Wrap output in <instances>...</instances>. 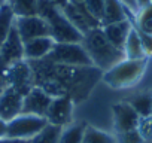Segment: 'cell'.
I'll list each match as a JSON object with an SVG mask.
<instances>
[{
  "instance_id": "obj_35",
  "label": "cell",
  "mask_w": 152,
  "mask_h": 143,
  "mask_svg": "<svg viewBox=\"0 0 152 143\" xmlns=\"http://www.w3.org/2000/svg\"><path fill=\"white\" fill-rule=\"evenodd\" d=\"M136 3H137V6L140 9V8H145V6L151 5V0H136Z\"/></svg>"
},
{
  "instance_id": "obj_20",
  "label": "cell",
  "mask_w": 152,
  "mask_h": 143,
  "mask_svg": "<svg viewBox=\"0 0 152 143\" xmlns=\"http://www.w3.org/2000/svg\"><path fill=\"white\" fill-rule=\"evenodd\" d=\"M15 26V14L9 3L0 8V46L6 40L12 27Z\"/></svg>"
},
{
  "instance_id": "obj_6",
  "label": "cell",
  "mask_w": 152,
  "mask_h": 143,
  "mask_svg": "<svg viewBox=\"0 0 152 143\" xmlns=\"http://www.w3.org/2000/svg\"><path fill=\"white\" fill-rule=\"evenodd\" d=\"M48 124L45 116L21 113L12 121L6 122V136L14 139L31 140Z\"/></svg>"
},
{
  "instance_id": "obj_34",
  "label": "cell",
  "mask_w": 152,
  "mask_h": 143,
  "mask_svg": "<svg viewBox=\"0 0 152 143\" xmlns=\"http://www.w3.org/2000/svg\"><path fill=\"white\" fill-rule=\"evenodd\" d=\"M6 136V122L3 119H0V137Z\"/></svg>"
},
{
  "instance_id": "obj_10",
  "label": "cell",
  "mask_w": 152,
  "mask_h": 143,
  "mask_svg": "<svg viewBox=\"0 0 152 143\" xmlns=\"http://www.w3.org/2000/svg\"><path fill=\"white\" fill-rule=\"evenodd\" d=\"M73 100L70 97L66 96H60V97H52V101L46 110V121L49 124L54 125H60V127H66L67 124H70L72 119V112H73Z\"/></svg>"
},
{
  "instance_id": "obj_33",
  "label": "cell",
  "mask_w": 152,
  "mask_h": 143,
  "mask_svg": "<svg viewBox=\"0 0 152 143\" xmlns=\"http://www.w3.org/2000/svg\"><path fill=\"white\" fill-rule=\"evenodd\" d=\"M51 2H52L55 6H58V8L61 9V8H64V6L70 2V0H51Z\"/></svg>"
},
{
  "instance_id": "obj_16",
  "label": "cell",
  "mask_w": 152,
  "mask_h": 143,
  "mask_svg": "<svg viewBox=\"0 0 152 143\" xmlns=\"http://www.w3.org/2000/svg\"><path fill=\"white\" fill-rule=\"evenodd\" d=\"M134 26L131 24L130 20H124V21H119V23H113V24H107V26H103L102 30L104 33V36L107 37V40L116 46L118 49H122L124 51V45L127 42V37L131 31Z\"/></svg>"
},
{
  "instance_id": "obj_18",
  "label": "cell",
  "mask_w": 152,
  "mask_h": 143,
  "mask_svg": "<svg viewBox=\"0 0 152 143\" xmlns=\"http://www.w3.org/2000/svg\"><path fill=\"white\" fill-rule=\"evenodd\" d=\"M124 54H125V58H128V60H143V58H146L143 46H142V40H140V36H139V31H137L136 27L131 28V31L127 37V42L124 45Z\"/></svg>"
},
{
  "instance_id": "obj_12",
  "label": "cell",
  "mask_w": 152,
  "mask_h": 143,
  "mask_svg": "<svg viewBox=\"0 0 152 143\" xmlns=\"http://www.w3.org/2000/svg\"><path fill=\"white\" fill-rule=\"evenodd\" d=\"M112 112H113V125L118 134L137 130L140 116L130 103H116L112 107Z\"/></svg>"
},
{
  "instance_id": "obj_29",
  "label": "cell",
  "mask_w": 152,
  "mask_h": 143,
  "mask_svg": "<svg viewBox=\"0 0 152 143\" xmlns=\"http://www.w3.org/2000/svg\"><path fill=\"white\" fill-rule=\"evenodd\" d=\"M8 67L5 64V61L0 58V96H2V93L9 87L8 85Z\"/></svg>"
},
{
  "instance_id": "obj_1",
  "label": "cell",
  "mask_w": 152,
  "mask_h": 143,
  "mask_svg": "<svg viewBox=\"0 0 152 143\" xmlns=\"http://www.w3.org/2000/svg\"><path fill=\"white\" fill-rule=\"evenodd\" d=\"M28 64L31 67L34 87L42 88L52 97H70L73 103L85 100L103 75V72L94 66H66L48 58L33 60Z\"/></svg>"
},
{
  "instance_id": "obj_32",
  "label": "cell",
  "mask_w": 152,
  "mask_h": 143,
  "mask_svg": "<svg viewBox=\"0 0 152 143\" xmlns=\"http://www.w3.org/2000/svg\"><path fill=\"white\" fill-rule=\"evenodd\" d=\"M0 143H30V140H23V139H14V137H0Z\"/></svg>"
},
{
  "instance_id": "obj_36",
  "label": "cell",
  "mask_w": 152,
  "mask_h": 143,
  "mask_svg": "<svg viewBox=\"0 0 152 143\" xmlns=\"http://www.w3.org/2000/svg\"><path fill=\"white\" fill-rule=\"evenodd\" d=\"M85 0H70V3H84Z\"/></svg>"
},
{
  "instance_id": "obj_40",
  "label": "cell",
  "mask_w": 152,
  "mask_h": 143,
  "mask_svg": "<svg viewBox=\"0 0 152 143\" xmlns=\"http://www.w3.org/2000/svg\"><path fill=\"white\" fill-rule=\"evenodd\" d=\"M151 5H152V0H151Z\"/></svg>"
},
{
  "instance_id": "obj_2",
  "label": "cell",
  "mask_w": 152,
  "mask_h": 143,
  "mask_svg": "<svg viewBox=\"0 0 152 143\" xmlns=\"http://www.w3.org/2000/svg\"><path fill=\"white\" fill-rule=\"evenodd\" d=\"M37 15L48 23L49 34L55 43H82L84 34L66 18L63 11L51 0H39Z\"/></svg>"
},
{
  "instance_id": "obj_26",
  "label": "cell",
  "mask_w": 152,
  "mask_h": 143,
  "mask_svg": "<svg viewBox=\"0 0 152 143\" xmlns=\"http://www.w3.org/2000/svg\"><path fill=\"white\" fill-rule=\"evenodd\" d=\"M104 3H106V0H85V2H84V5H85V8L90 11V14H91L93 17H96L99 21H100L102 17H103Z\"/></svg>"
},
{
  "instance_id": "obj_30",
  "label": "cell",
  "mask_w": 152,
  "mask_h": 143,
  "mask_svg": "<svg viewBox=\"0 0 152 143\" xmlns=\"http://www.w3.org/2000/svg\"><path fill=\"white\" fill-rule=\"evenodd\" d=\"M139 36H140V40H142V46H143L145 55L146 57H152V34H146V33L139 31Z\"/></svg>"
},
{
  "instance_id": "obj_27",
  "label": "cell",
  "mask_w": 152,
  "mask_h": 143,
  "mask_svg": "<svg viewBox=\"0 0 152 143\" xmlns=\"http://www.w3.org/2000/svg\"><path fill=\"white\" fill-rule=\"evenodd\" d=\"M137 131L140 133V136L143 137V140H149V142H152V116L140 118V121H139V127H137Z\"/></svg>"
},
{
  "instance_id": "obj_15",
  "label": "cell",
  "mask_w": 152,
  "mask_h": 143,
  "mask_svg": "<svg viewBox=\"0 0 152 143\" xmlns=\"http://www.w3.org/2000/svg\"><path fill=\"white\" fill-rule=\"evenodd\" d=\"M54 45H55V42L51 36H43V37H36V39L27 40V42H24V58L28 61L42 60L49 55Z\"/></svg>"
},
{
  "instance_id": "obj_4",
  "label": "cell",
  "mask_w": 152,
  "mask_h": 143,
  "mask_svg": "<svg viewBox=\"0 0 152 143\" xmlns=\"http://www.w3.org/2000/svg\"><path fill=\"white\" fill-rule=\"evenodd\" d=\"M146 70V58L143 60H122L112 69L103 72L102 79L115 90H124L136 85Z\"/></svg>"
},
{
  "instance_id": "obj_14",
  "label": "cell",
  "mask_w": 152,
  "mask_h": 143,
  "mask_svg": "<svg viewBox=\"0 0 152 143\" xmlns=\"http://www.w3.org/2000/svg\"><path fill=\"white\" fill-rule=\"evenodd\" d=\"M52 101V96H49L46 91H43L39 87H33L26 96L23 103V113L28 115H37L45 116L46 110Z\"/></svg>"
},
{
  "instance_id": "obj_9",
  "label": "cell",
  "mask_w": 152,
  "mask_h": 143,
  "mask_svg": "<svg viewBox=\"0 0 152 143\" xmlns=\"http://www.w3.org/2000/svg\"><path fill=\"white\" fill-rule=\"evenodd\" d=\"M15 27H17L23 42H27V40H31L36 37L51 36L48 23L39 15L15 17Z\"/></svg>"
},
{
  "instance_id": "obj_28",
  "label": "cell",
  "mask_w": 152,
  "mask_h": 143,
  "mask_svg": "<svg viewBox=\"0 0 152 143\" xmlns=\"http://www.w3.org/2000/svg\"><path fill=\"white\" fill-rule=\"evenodd\" d=\"M116 139V143H143V137L137 130H131L127 133H119Z\"/></svg>"
},
{
  "instance_id": "obj_39",
  "label": "cell",
  "mask_w": 152,
  "mask_h": 143,
  "mask_svg": "<svg viewBox=\"0 0 152 143\" xmlns=\"http://www.w3.org/2000/svg\"><path fill=\"white\" fill-rule=\"evenodd\" d=\"M14 2V0H8V3H12Z\"/></svg>"
},
{
  "instance_id": "obj_8",
  "label": "cell",
  "mask_w": 152,
  "mask_h": 143,
  "mask_svg": "<svg viewBox=\"0 0 152 143\" xmlns=\"http://www.w3.org/2000/svg\"><path fill=\"white\" fill-rule=\"evenodd\" d=\"M8 85L26 96L33 87V73L27 60L18 61L8 67Z\"/></svg>"
},
{
  "instance_id": "obj_24",
  "label": "cell",
  "mask_w": 152,
  "mask_h": 143,
  "mask_svg": "<svg viewBox=\"0 0 152 143\" xmlns=\"http://www.w3.org/2000/svg\"><path fill=\"white\" fill-rule=\"evenodd\" d=\"M136 28L142 33L152 34V5H148L137 11Z\"/></svg>"
},
{
  "instance_id": "obj_23",
  "label": "cell",
  "mask_w": 152,
  "mask_h": 143,
  "mask_svg": "<svg viewBox=\"0 0 152 143\" xmlns=\"http://www.w3.org/2000/svg\"><path fill=\"white\" fill-rule=\"evenodd\" d=\"M37 2L39 0H14L9 5L15 17H30L37 15Z\"/></svg>"
},
{
  "instance_id": "obj_7",
  "label": "cell",
  "mask_w": 152,
  "mask_h": 143,
  "mask_svg": "<svg viewBox=\"0 0 152 143\" xmlns=\"http://www.w3.org/2000/svg\"><path fill=\"white\" fill-rule=\"evenodd\" d=\"M61 11H63V14L66 15V18H67L76 28H78L84 36H85L88 31L102 27L100 21L90 14V11L85 8L84 3H70V2H69L64 8H61Z\"/></svg>"
},
{
  "instance_id": "obj_37",
  "label": "cell",
  "mask_w": 152,
  "mask_h": 143,
  "mask_svg": "<svg viewBox=\"0 0 152 143\" xmlns=\"http://www.w3.org/2000/svg\"><path fill=\"white\" fill-rule=\"evenodd\" d=\"M8 3V0H0V8H2V6H5Z\"/></svg>"
},
{
  "instance_id": "obj_13",
  "label": "cell",
  "mask_w": 152,
  "mask_h": 143,
  "mask_svg": "<svg viewBox=\"0 0 152 143\" xmlns=\"http://www.w3.org/2000/svg\"><path fill=\"white\" fill-rule=\"evenodd\" d=\"M0 58L5 61L6 66H12L18 61L26 60L24 58V42L15 26L12 27L3 45L0 46Z\"/></svg>"
},
{
  "instance_id": "obj_22",
  "label": "cell",
  "mask_w": 152,
  "mask_h": 143,
  "mask_svg": "<svg viewBox=\"0 0 152 143\" xmlns=\"http://www.w3.org/2000/svg\"><path fill=\"white\" fill-rule=\"evenodd\" d=\"M130 104L140 118L152 116V94H139L130 101Z\"/></svg>"
},
{
  "instance_id": "obj_19",
  "label": "cell",
  "mask_w": 152,
  "mask_h": 143,
  "mask_svg": "<svg viewBox=\"0 0 152 143\" xmlns=\"http://www.w3.org/2000/svg\"><path fill=\"white\" fill-rule=\"evenodd\" d=\"M87 127L88 125L85 122H75V124L70 122V124H67L66 127H63L60 143H82Z\"/></svg>"
},
{
  "instance_id": "obj_21",
  "label": "cell",
  "mask_w": 152,
  "mask_h": 143,
  "mask_svg": "<svg viewBox=\"0 0 152 143\" xmlns=\"http://www.w3.org/2000/svg\"><path fill=\"white\" fill-rule=\"evenodd\" d=\"M63 127L54 125V124H46L31 140L30 143H60Z\"/></svg>"
},
{
  "instance_id": "obj_17",
  "label": "cell",
  "mask_w": 152,
  "mask_h": 143,
  "mask_svg": "<svg viewBox=\"0 0 152 143\" xmlns=\"http://www.w3.org/2000/svg\"><path fill=\"white\" fill-rule=\"evenodd\" d=\"M128 12L130 11L124 6V3L121 0H106L100 24L103 27V26H107V24H113V23L128 20Z\"/></svg>"
},
{
  "instance_id": "obj_11",
  "label": "cell",
  "mask_w": 152,
  "mask_h": 143,
  "mask_svg": "<svg viewBox=\"0 0 152 143\" xmlns=\"http://www.w3.org/2000/svg\"><path fill=\"white\" fill-rule=\"evenodd\" d=\"M23 103H24V96L17 90H14L12 87H8L0 96V119L9 122L18 115H21Z\"/></svg>"
},
{
  "instance_id": "obj_5",
  "label": "cell",
  "mask_w": 152,
  "mask_h": 143,
  "mask_svg": "<svg viewBox=\"0 0 152 143\" xmlns=\"http://www.w3.org/2000/svg\"><path fill=\"white\" fill-rule=\"evenodd\" d=\"M45 58L66 66H76V67L93 66V61L82 43H55L49 55Z\"/></svg>"
},
{
  "instance_id": "obj_38",
  "label": "cell",
  "mask_w": 152,
  "mask_h": 143,
  "mask_svg": "<svg viewBox=\"0 0 152 143\" xmlns=\"http://www.w3.org/2000/svg\"><path fill=\"white\" fill-rule=\"evenodd\" d=\"M143 143H152V142H149V140H143Z\"/></svg>"
},
{
  "instance_id": "obj_3",
  "label": "cell",
  "mask_w": 152,
  "mask_h": 143,
  "mask_svg": "<svg viewBox=\"0 0 152 143\" xmlns=\"http://www.w3.org/2000/svg\"><path fill=\"white\" fill-rule=\"evenodd\" d=\"M82 45L87 49V52L93 61V66L102 72H106V70L112 69L115 64H118L119 61L125 60L124 51L118 49L107 40L102 27L88 31L84 36Z\"/></svg>"
},
{
  "instance_id": "obj_25",
  "label": "cell",
  "mask_w": 152,
  "mask_h": 143,
  "mask_svg": "<svg viewBox=\"0 0 152 143\" xmlns=\"http://www.w3.org/2000/svg\"><path fill=\"white\" fill-rule=\"evenodd\" d=\"M82 143H116V139L112 134H107L102 130L87 127Z\"/></svg>"
},
{
  "instance_id": "obj_31",
  "label": "cell",
  "mask_w": 152,
  "mask_h": 143,
  "mask_svg": "<svg viewBox=\"0 0 152 143\" xmlns=\"http://www.w3.org/2000/svg\"><path fill=\"white\" fill-rule=\"evenodd\" d=\"M121 2L124 3V6L130 11V12H137L139 11V6L136 3V0H121Z\"/></svg>"
}]
</instances>
